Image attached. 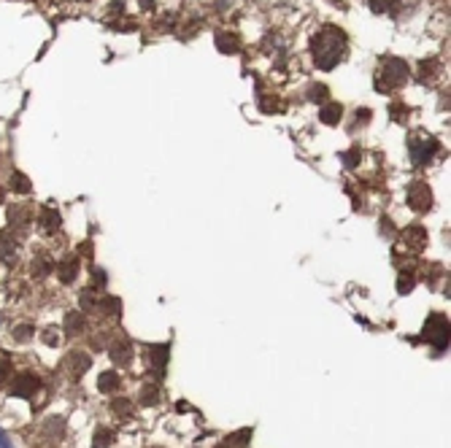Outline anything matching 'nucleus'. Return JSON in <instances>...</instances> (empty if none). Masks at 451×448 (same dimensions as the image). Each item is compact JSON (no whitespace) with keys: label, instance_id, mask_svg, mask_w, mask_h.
<instances>
[{"label":"nucleus","instance_id":"nucleus-1","mask_svg":"<svg viewBox=\"0 0 451 448\" xmlns=\"http://www.w3.org/2000/svg\"><path fill=\"white\" fill-rule=\"evenodd\" d=\"M346 49H349L346 32L340 28H333V25H330V28H322L313 35V41H311L313 62H316V68H322V71H333L340 59L346 57Z\"/></svg>","mask_w":451,"mask_h":448},{"label":"nucleus","instance_id":"nucleus-2","mask_svg":"<svg viewBox=\"0 0 451 448\" xmlns=\"http://www.w3.org/2000/svg\"><path fill=\"white\" fill-rule=\"evenodd\" d=\"M408 82V65L397 57H384L376 71V89L378 92H395Z\"/></svg>","mask_w":451,"mask_h":448},{"label":"nucleus","instance_id":"nucleus-3","mask_svg":"<svg viewBox=\"0 0 451 448\" xmlns=\"http://www.w3.org/2000/svg\"><path fill=\"white\" fill-rule=\"evenodd\" d=\"M422 337L427 343L435 346V351H443V348L449 346V319L441 316V313H432V316L427 319V324H424Z\"/></svg>","mask_w":451,"mask_h":448},{"label":"nucleus","instance_id":"nucleus-4","mask_svg":"<svg viewBox=\"0 0 451 448\" xmlns=\"http://www.w3.org/2000/svg\"><path fill=\"white\" fill-rule=\"evenodd\" d=\"M408 149H411L414 162H416V165H422V162H430V160H432V154L438 151V140L430 138V136H424V133H416V136H411V138H408Z\"/></svg>","mask_w":451,"mask_h":448},{"label":"nucleus","instance_id":"nucleus-5","mask_svg":"<svg viewBox=\"0 0 451 448\" xmlns=\"http://www.w3.org/2000/svg\"><path fill=\"white\" fill-rule=\"evenodd\" d=\"M146 351H149V354H146L149 373H151L154 381H160L163 373H165V364H168V346H149Z\"/></svg>","mask_w":451,"mask_h":448},{"label":"nucleus","instance_id":"nucleus-6","mask_svg":"<svg viewBox=\"0 0 451 448\" xmlns=\"http://www.w3.org/2000/svg\"><path fill=\"white\" fill-rule=\"evenodd\" d=\"M408 205H411L414 211H430V205H432V192H430V187H427L424 181H414V184L408 187Z\"/></svg>","mask_w":451,"mask_h":448},{"label":"nucleus","instance_id":"nucleus-7","mask_svg":"<svg viewBox=\"0 0 451 448\" xmlns=\"http://www.w3.org/2000/svg\"><path fill=\"white\" fill-rule=\"evenodd\" d=\"M400 246H405V252H419V249L427 246V232H424L422 227H408V230H403Z\"/></svg>","mask_w":451,"mask_h":448},{"label":"nucleus","instance_id":"nucleus-8","mask_svg":"<svg viewBox=\"0 0 451 448\" xmlns=\"http://www.w3.org/2000/svg\"><path fill=\"white\" fill-rule=\"evenodd\" d=\"M35 389H38V378L33 373H22L11 384V397H33Z\"/></svg>","mask_w":451,"mask_h":448},{"label":"nucleus","instance_id":"nucleus-9","mask_svg":"<svg viewBox=\"0 0 451 448\" xmlns=\"http://www.w3.org/2000/svg\"><path fill=\"white\" fill-rule=\"evenodd\" d=\"M111 360L113 364H122V367H127L133 362V346H130L127 337H116L111 343Z\"/></svg>","mask_w":451,"mask_h":448},{"label":"nucleus","instance_id":"nucleus-10","mask_svg":"<svg viewBox=\"0 0 451 448\" xmlns=\"http://www.w3.org/2000/svg\"><path fill=\"white\" fill-rule=\"evenodd\" d=\"M79 256H68V259H62L59 265H57V279L62 281V283H73V279L79 276Z\"/></svg>","mask_w":451,"mask_h":448},{"label":"nucleus","instance_id":"nucleus-11","mask_svg":"<svg viewBox=\"0 0 451 448\" xmlns=\"http://www.w3.org/2000/svg\"><path fill=\"white\" fill-rule=\"evenodd\" d=\"M65 364H68L71 375H84L86 370H89V364H92V360H89V354H84V351H71Z\"/></svg>","mask_w":451,"mask_h":448},{"label":"nucleus","instance_id":"nucleus-12","mask_svg":"<svg viewBox=\"0 0 451 448\" xmlns=\"http://www.w3.org/2000/svg\"><path fill=\"white\" fill-rule=\"evenodd\" d=\"M59 214H57V208H49V205H44L41 211H38V224H41V230L44 232H55L59 230Z\"/></svg>","mask_w":451,"mask_h":448},{"label":"nucleus","instance_id":"nucleus-13","mask_svg":"<svg viewBox=\"0 0 451 448\" xmlns=\"http://www.w3.org/2000/svg\"><path fill=\"white\" fill-rule=\"evenodd\" d=\"M217 49L225 52V55H238L241 38H238L235 32H219V35H217Z\"/></svg>","mask_w":451,"mask_h":448},{"label":"nucleus","instance_id":"nucleus-14","mask_svg":"<svg viewBox=\"0 0 451 448\" xmlns=\"http://www.w3.org/2000/svg\"><path fill=\"white\" fill-rule=\"evenodd\" d=\"M340 116H343V106H340V103H324L322 111H319V119H322L324 124H338Z\"/></svg>","mask_w":451,"mask_h":448},{"label":"nucleus","instance_id":"nucleus-15","mask_svg":"<svg viewBox=\"0 0 451 448\" xmlns=\"http://www.w3.org/2000/svg\"><path fill=\"white\" fill-rule=\"evenodd\" d=\"M119 386H122V378H119L116 373H111V370H109V373H103V375L98 378V389H100V392H103V394L116 392Z\"/></svg>","mask_w":451,"mask_h":448},{"label":"nucleus","instance_id":"nucleus-16","mask_svg":"<svg viewBox=\"0 0 451 448\" xmlns=\"http://www.w3.org/2000/svg\"><path fill=\"white\" fill-rule=\"evenodd\" d=\"M141 402H143V405H157V402H160V381L143 384V386H141Z\"/></svg>","mask_w":451,"mask_h":448},{"label":"nucleus","instance_id":"nucleus-17","mask_svg":"<svg viewBox=\"0 0 451 448\" xmlns=\"http://www.w3.org/2000/svg\"><path fill=\"white\" fill-rule=\"evenodd\" d=\"M257 103H259V109L265 113H273L282 109V100H279L276 95H270V92H259V95H257Z\"/></svg>","mask_w":451,"mask_h":448},{"label":"nucleus","instance_id":"nucleus-18","mask_svg":"<svg viewBox=\"0 0 451 448\" xmlns=\"http://www.w3.org/2000/svg\"><path fill=\"white\" fill-rule=\"evenodd\" d=\"M113 443V429L109 427H98V432H95V448H109Z\"/></svg>","mask_w":451,"mask_h":448},{"label":"nucleus","instance_id":"nucleus-19","mask_svg":"<svg viewBox=\"0 0 451 448\" xmlns=\"http://www.w3.org/2000/svg\"><path fill=\"white\" fill-rule=\"evenodd\" d=\"M14 254H17V243H14L11 238L0 235V262H11Z\"/></svg>","mask_w":451,"mask_h":448},{"label":"nucleus","instance_id":"nucleus-20","mask_svg":"<svg viewBox=\"0 0 451 448\" xmlns=\"http://www.w3.org/2000/svg\"><path fill=\"white\" fill-rule=\"evenodd\" d=\"M82 327H84V319H82V313H76V310H73V313H68V319H65V330H68L71 335H76Z\"/></svg>","mask_w":451,"mask_h":448},{"label":"nucleus","instance_id":"nucleus-21","mask_svg":"<svg viewBox=\"0 0 451 448\" xmlns=\"http://www.w3.org/2000/svg\"><path fill=\"white\" fill-rule=\"evenodd\" d=\"M113 413H119V416H125V419H133V402L125 400V397L113 400Z\"/></svg>","mask_w":451,"mask_h":448},{"label":"nucleus","instance_id":"nucleus-22","mask_svg":"<svg viewBox=\"0 0 451 448\" xmlns=\"http://www.w3.org/2000/svg\"><path fill=\"white\" fill-rule=\"evenodd\" d=\"M11 189H14V192H22V195H28L33 187H30V181L25 178V176H22V173H11Z\"/></svg>","mask_w":451,"mask_h":448},{"label":"nucleus","instance_id":"nucleus-23","mask_svg":"<svg viewBox=\"0 0 451 448\" xmlns=\"http://www.w3.org/2000/svg\"><path fill=\"white\" fill-rule=\"evenodd\" d=\"M309 100H313V103H327V86L324 84H313L309 89Z\"/></svg>","mask_w":451,"mask_h":448},{"label":"nucleus","instance_id":"nucleus-24","mask_svg":"<svg viewBox=\"0 0 451 448\" xmlns=\"http://www.w3.org/2000/svg\"><path fill=\"white\" fill-rule=\"evenodd\" d=\"M435 68H438V62H435V59L422 62V65H419V79H422V82H432V79H435V73H432Z\"/></svg>","mask_w":451,"mask_h":448},{"label":"nucleus","instance_id":"nucleus-25","mask_svg":"<svg viewBox=\"0 0 451 448\" xmlns=\"http://www.w3.org/2000/svg\"><path fill=\"white\" fill-rule=\"evenodd\" d=\"M370 3V8L376 11V14H384V11H389L392 6H395L397 0H367Z\"/></svg>","mask_w":451,"mask_h":448},{"label":"nucleus","instance_id":"nucleus-26","mask_svg":"<svg viewBox=\"0 0 451 448\" xmlns=\"http://www.w3.org/2000/svg\"><path fill=\"white\" fill-rule=\"evenodd\" d=\"M397 286H400V292H403V295H408V292H411V286H414V276L405 270V273L400 276V281H397Z\"/></svg>","mask_w":451,"mask_h":448},{"label":"nucleus","instance_id":"nucleus-27","mask_svg":"<svg viewBox=\"0 0 451 448\" xmlns=\"http://www.w3.org/2000/svg\"><path fill=\"white\" fill-rule=\"evenodd\" d=\"M357 157H360V149H351L349 154H343V162H346L349 168H354V165H357Z\"/></svg>","mask_w":451,"mask_h":448},{"label":"nucleus","instance_id":"nucleus-28","mask_svg":"<svg viewBox=\"0 0 451 448\" xmlns=\"http://www.w3.org/2000/svg\"><path fill=\"white\" fill-rule=\"evenodd\" d=\"M8 373H11V364H8V362H6V360H3V362H0V386L6 384V378H8Z\"/></svg>","mask_w":451,"mask_h":448},{"label":"nucleus","instance_id":"nucleus-29","mask_svg":"<svg viewBox=\"0 0 451 448\" xmlns=\"http://www.w3.org/2000/svg\"><path fill=\"white\" fill-rule=\"evenodd\" d=\"M44 343H46V346H57V343H59V335H55V330H46Z\"/></svg>","mask_w":451,"mask_h":448},{"label":"nucleus","instance_id":"nucleus-30","mask_svg":"<svg viewBox=\"0 0 451 448\" xmlns=\"http://www.w3.org/2000/svg\"><path fill=\"white\" fill-rule=\"evenodd\" d=\"M30 333H33V330H30V327H19V330H17V337H19V340H28V337H30Z\"/></svg>","mask_w":451,"mask_h":448},{"label":"nucleus","instance_id":"nucleus-31","mask_svg":"<svg viewBox=\"0 0 451 448\" xmlns=\"http://www.w3.org/2000/svg\"><path fill=\"white\" fill-rule=\"evenodd\" d=\"M3 200H6V189H3V187H0V203H3Z\"/></svg>","mask_w":451,"mask_h":448}]
</instances>
